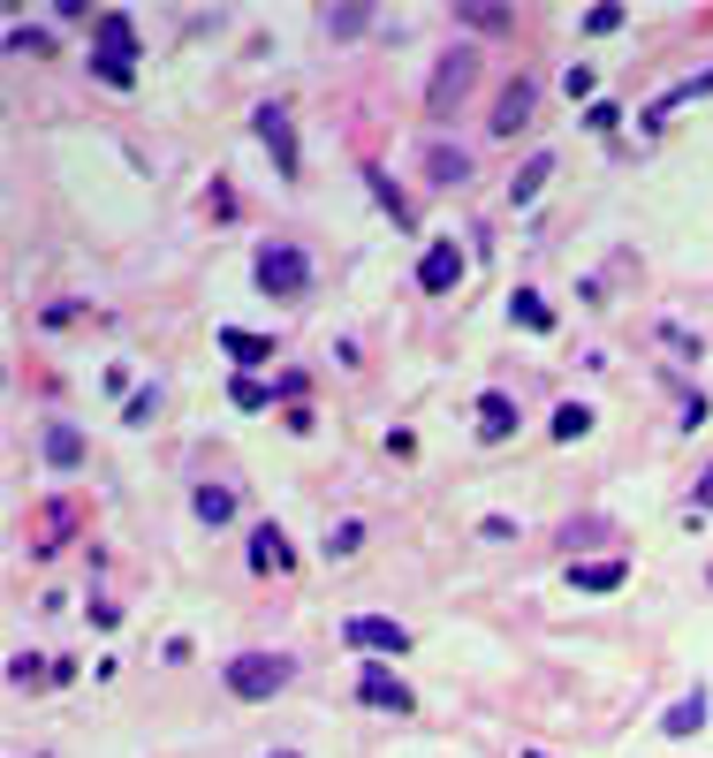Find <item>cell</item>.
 <instances>
[{"label":"cell","mask_w":713,"mask_h":758,"mask_svg":"<svg viewBox=\"0 0 713 758\" xmlns=\"http://www.w3.org/2000/svg\"><path fill=\"white\" fill-rule=\"evenodd\" d=\"M91 69H99V84H129V69H137V23H129L122 8L115 16H99V53H91Z\"/></svg>","instance_id":"1"},{"label":"cell","mask_w":713,"mask_h":758,"mask_svg":"<svg viewBox=\"0 0 713 758\" xmlns=\"http://www.w3.org/2000/svg\"><path fill=\"white\" fill-rule=\"evenodd\" d=\"M289 652H236V660H228V690H236V698H281V690H289Z\"/></svg>","instance_id":"2"},{"label":"cell","mask_w":713,"mask_h":758,"mask_svg":"<svg viewBox=\"0 0 713 758\" xmlns=\"http://www.w3.org/2000/svg\"><path fill=\"white\" fill-rule=\"evenodd\" d=\"M304 281H311V258L296 251V243H266L258 251V289L266 296H296Z\"/></svg>","instance_id":"3"},{"label":"cell","mask_w":713,"mask_h":758,"mask_svg":"<svg viewBox=\"0 0 713 758\" xmlns=\"http://www.w3.org/2000/svg\"><path fill=\"white\" fill-rule=\"evenodd\" d=\"M471 69H478V53H448V61H440V77H433V91H425L433 122H448V114H456V99L471 91Z\"/></svg>","instance_id":"4"},{"label":"cell","mask_w":713,"mask_h":758,"mask_svg":"<svg viewBox=\"0 0 713 758\" xmlns=\"http://www.w3.org/2000/svg\"><path fill=\"white\" fill-rule=\"evenodd\" d=\"M341 637H349L357 652H403V645H410V630H403L395 615H349Z\"/></svg>","instance_id":"5"},{"label":"cell","mask_w":713,"mask_h":758,"mask_svg":"<svg viewBox=\"0 0 713 758\" xmlns=\"http://www.w3.org/2000/svg\"><path fill=\"white\" fill-rule=\"evenodd\" d=\"M258 137H266V152H274V168L296 182V129H289V114H281V107H258Z\"/></svg>","instance_id":"6"},{"label":"cell","mask_w":713,"mask_h":758,"mask_svg":"<svg viewBox=\"0 0 713 758\" xmlns=\"http://www.w3.org/2000/svg\"><path fill=\"white\" fill-rule=\"evenodd\" d=\"M357 698L379 706V714H410V682H395L387 668H365V675H357Z\"/></svg>","instance_id":"7"},{"label":"cell","mask_w":713,"mask_h":758,"mask_svg":"<svg viewBox=\"0 0 713 758\" xmlns=\"http://www.w3.org/2000/svg\"><path fill=\"white\" fill-rule=\"evenodd\" d=\"M456 273H463V258H456V243H433V251L418 258V289H425V296L456 289Z\"/></svg>","instance_id":"8"},{"label":"cell","mask_w":713,"mask_h":758,"mask_svg":"<svg viewBox=\"0 0 713 758\" xmlns=\"http://www.w3.org/2000/svg\"><path fill=\"white\" fill-rule=\"evenodd\" d=\"M516 432V402H508L502 387H486L478 395V440H508Z\"/></svg>","instance_id":"9"},{"label":"cell","mask_w":713,"mask_h":758,"mask_svg":"<svg viewBox=\"0 0 713 758\" xmlns=\"http://www.w3.org/2000/svg\"><path fill=\"white\" fill-rule=\"evenodd\" d=\"M296 553H289V539H281V523H258L251 531V569H266V577H281Z\"/></svg>","instance_id":"10"},{"label":"cell","mask_w":713,"mask_h":758,"mask_svg":"<svg viewBox=\"0 0 713 758\" xmlns=\"http://www.w3.org/2000/svg\"><path fill=\"white\" fill-rule=\"evenodd\" d=\"M46 463L77 470V463H85V432H77V425H46Z\"/></svg>","instance_id":"11"},{"label":"cell","mask_w":713,"mask_h":758,"mask_svg":"<svg viewBox=\"0 0 713 758\" xmlns=\"http://www.w3.org/2000/svg\"><path fill=\"white\" fill-rule=\"evenodd\" d=\"M630 577V561H577V569H570V585L577 591H615Z\"/></svg>","instance_id":"12"},{"label":"cell","mask_w":713,"mask_h":758,"mask_svg":"<svg viewBox=\"0 0 713 758\" xmlns=\"http://www.w3.org/2000/svg\"><path fill=\"white\" fill-rule=\"evenodd\" d=\"M508 311H516V327H524V335H546V327H554V311H546L539 289H516V296H508Z\"/></svg>","instance_id":"13"},{"label":"cell","mask_w":713,"mask_h":758,"mask_svg":"<svg viewBox=\"0 0 713 758\" xmlns=\"http://www.w3.org/2000/svg\"><path fill=\"white\" fill-rule=\"evenodd\" d=\"M546 174H554V152H532V160H524V174L508 182V198H516V206H532V198L546 190Z\"/></svg>","instance_id":"14"},{"label":"cell","mask_w":713,"mask_h":758,"mask_svg":"<svg viewBox=\"0 0 713 758\" xmlns=\"http://www.w3.org/2000/svg\"><path fill=\"white\" fill-rule=\"evenodd\" d=\"M706 728V690H691L683 706H669V720H661V736H699Z\"/></svg>","instance_id":"15"},{"label":"cell","mask_w":713,"mask_h":758,"mask_svg":"<svg viewBox=\"0 0 713 758\" xmlns=\"http://www.w3.org/2000/svg\"><path fill=\"white\" fill-rule=\"evenodd\" d=\"M220 349H228L236 365H266V357H274V341H266V335H244V327H220Z\"/></svg>","instance_id":"16"},{"label":"cell","mask_w":713,"mask_h":758,"mask_svg":"<svg viewBox=\"0 0 713 758\" xmlns=\"http://www.w3.org/2000/svg\"><path fill=\"white\" fill-rule=\"evenodd\" d=\"M69 523H77V508H69V501H53L39 523H31V553H53V539H61Z\"/></svg>","instance_id":"17"},{"label":"cell","mask_w":713,"mask_h":758,"mask_svg":"<svg viewBox=\"0 0 713 758\" xmlns=\"http://www.w3.org/2000/svg\"><path fill=\"white\" fill-rule=\"evenodd\" d=\"M524 114H532V84L516 77V84L502 91V107H494V129H502V137H516V122H524Z\"/></svg>","instance_id":"18"},{"label":"cell","mask_w":713,"mask_h":758,"mask_svg":"<svg viewBox=\"0 0 713 758\" xmlns=\"http://www.w3.org/2000/svg\"><path fill=\"white\" fill-rule=\"evenodd\" d=\"M198 523H228V516H236V493H228V486H198Z\"/></svg>","instance_id":"19"},{"label":"cell","mask_w":713,"mask_h":758,"mask_svg":"<svg viewBox=\"0 0 713 758\" xmlns=\"http://www.w3.org/2000/svg\"><path fill=\"white\" fill-rule=\"evenodd\" d=\"M585 432H592L585 402H562V410H554V440H585Z\"/></svg>","instance_id":"20"},{"label":"cell","mask_w":713,"mask_h":758,"mask_svg":"<svg viewBox=\"0 0 713 758\" xmlns=\"http://www.w3.org/2000/svg\"><path fill=\"white\" fill-rule=\"evenodd\" d=\"M425 168H433V182H463V174H471V160H463V152H448V144H433V152H425Z\"/></svg>","instance_id":"21"},{"label":"cell","mask_w":713,"mask_h":758,"mask_svg":"<svg viewBox=\"0 0 713 758\" xmlns=\"http://www.w3.org/2000/svg\"><path fill=\"white\" fill-rule=\"evenodd\" d=\"M8 682H23V690H39V682H53V668H46L39 652H16V660H8Z\"/></svg>","instance_id":"22"},{"label":"cell","mask_w":713,"mask_h":758,"mask_svg":"<svg viewBox=\"0 0 713 758\" xmlns=\"http://www.w3.org/2000/svg\"><path fill=\"white\" fill-rule=\"evenodd\" d=\"M699 91H713V69H699V77H683L675 91H661V107H653V122H661L669 107H683V99H699Z\"/></svg>","instance_id":"23"},{"label":"cell","mask_w":713,"mask_h":758,"mask_svg":"<svg viewBox=\"0 0 713 758\" xmlns=\"http://www.w3.org/2000/svg\"><path fill=\"white\" fill-rule=\"evenodd\" d=\"M152 410H160V387H145V395H129V402H122V425H152Z\"/></svg>","instance_id":"24"},{"label":"cell","mask_w":713,"mask_h":758,"mask_svg":"<svg viewBox=\"0 0 713 758\" xmlns=\"http://www.w3.org/2000/svg\"><path fill=\"white\" fill-rule=\"evenodd\" d=\"M365 547V523H335V531H327V553H357Z\"/></svg>","instance_id":"25"},{"label":"cell","mask_w":713,"mask_h":758,"mask_svg":"<svg viewBox=\"0 0 713 758\" xmlns=\"http://www.w3.org/2000/svg\"><path fill=\"white\" fill-rule=\"evenodd\" d=\"M228 395H236V410H266V379H236Z\"/></svg>","instance_id":"26"},{"label":"cell","mask_w":713,"mask_h":758,"mask_svg":"<svg viewBox=\"0 0 713 758\" xmlns=\"http://www.w3.org/2000/svg\"><path fill=\"white\" fill-rule=\"evenodd\" d=\"M463 16H471V23H478V31H494V23H502V0H471V8H463Z\"/></svg>","instance_id":"27"},{"label":"cell","mask_w":713,"mask_h":758,"mask_svg":"<svg viewBox=\"0 0 713 758\" xmlns=\"http://www.w3.org/2000/svg\"><path fill=\"white\" fill-rule=\"evenodd\" d=\"M615 23H623V8H615V0H600V8L585 16V31H615Z\"/></svg>","instance_id":"28"},{"label":"cell","mask_w":713,"mask_h":758,"mask_svg":"<svg viewBox=\"0 0 713 758\" xmlns=\"http://www.w3.org/2000/svg\"><path fill=\"white\" fill-rule=\"evenodd\" d=\"M699 508H713V470H706V478H699Z\"/></svg>","instance_id":"29"},{"label":"cell","mask_w":713,"mask_h":758,"mask_svg":"<svg viewBox=\"0 0 713 758\" xmlns=\"http://www.w3.org/2000/svg\"><path fill=\"white\" fill-rule=\"evenodd\" d=\"M274 758H296V751H274Z\"/></svg>","instance_id":"30"},{"label":"cell","mask_w":713,"mask_h":758,"mask_svg":"<svg viewBox=\"0 0 713 758\" xmlns=\"http://www.w3.org/2000/svg\"><path fill=\"white\" fill-rule=\"evenodd\" d=\"M524 758H539V751H524Z\"/></svg>","instance_id":"31"}]
</instances>
